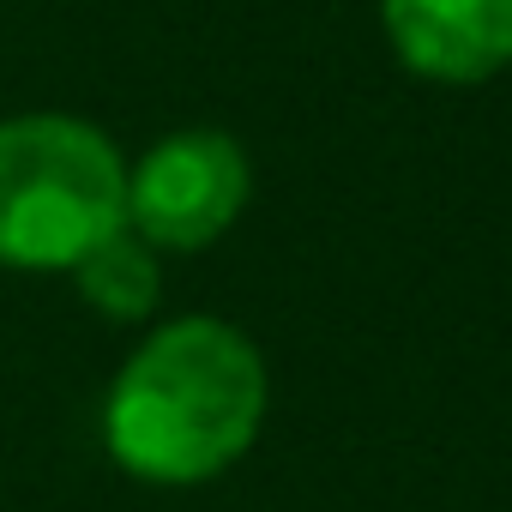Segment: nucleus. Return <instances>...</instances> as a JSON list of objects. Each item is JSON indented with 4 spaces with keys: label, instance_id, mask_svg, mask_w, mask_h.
<instances>
[{
    "label": "nucleus",
    "instance_id": "obj_1",
    "mask_svg": "<svg viewBox=\"0 0 512 512\" xmlns=\"http://www.w3.org/2000/svg\"><path fill=\"white\" fill-rule=\"evenodd\" d=\"M272 380L241 326L217 314L163 320L103 392V452L151 488H199L247 458L266 428Z\"/></svg>",
    "mask_w": 512,
    "mask_h": 512
},
{
    "label": "nucleus",
    "instance_id": "obj_2",
    "mask_svg": "<svg viewBox=\"0 0 512 512\" xmlns=\"http://www.w3.org/2000/svg\"><path fill=\"white\" fill-rule=\"evenodd\" d=\"M127 229L121 145L67 109L0 121V272H73Z\"/></svg>",
    "mask_w": 512,
    "mask_h": 512
},
{
    "label": "nucleus",
    "instance_id": "obj_3",
    "mask_svg": "<svg viewBox=\"0 0 512 512\" xmlns=\"http://www.w3.org/2000/svg\"><path fill=\"white\" fill-rule=\"evenodd\" d=\"M253 193V163L223 127H181L127 163V229L157 253H205L235 229Z\"/></svg>",
    "mask_w": 512,
    "mask_h": 512
},
{
    "label": "nucleus",
    "instance_id": "obj_4",
    "mask_svg": "<svg viewBox=\"0 0 512 512\" xmlns=\"http://www.w3.org/2000/svg\"><path fill=\"white\" fill-rule=\"evenodd\" d=\"M398 61L434 85H476L512 67V0H380Z\"/></svg>",
    "mask_w": 512,
    "mask_h": 512
},
{
    "label": "nucleus",
    "instance_id": "obj_5",
    "mask_svg": "<svg viewBox=\"0 0 512 512\" xmlns=\"http://www.w3.org/2000/svg\"><path fill=\"white\" fill-rule=\"evenodd\" d=\"M67 278L79 284L91 314H103L115 326H139V320L157 314V296H163V253L151 241H139L133 229H115Z\"/></svg>",
    "mask_w": 512,
    "mask_h": 512
}]
</instances>
